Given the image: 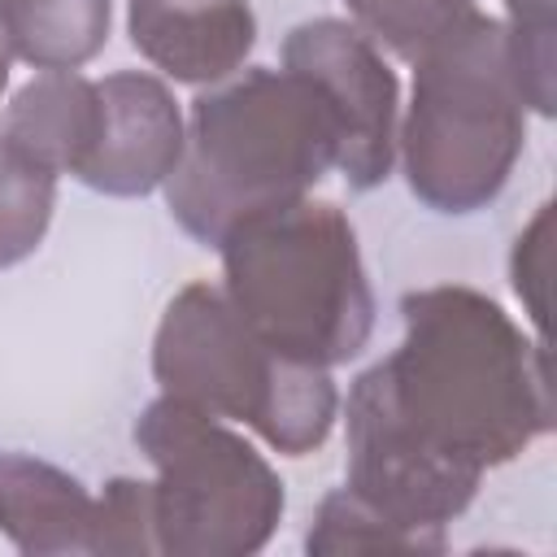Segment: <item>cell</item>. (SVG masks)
<instances>
[{
    "instance_id": "obj_1",
    "label": "cell",
    "mask_w": 557,
    "mask_h": 557,
    "mask_svg": "<svg viewBox=\"0 0 557 557\" xmlns=\"http://www.w3.org/2000/svg\"><path fill=\"white\" fill-rule=\"evenodd\" d=\"M400 344L352 383L435 457L487 474L553 431L544 339L483 292L435 283L400 296Z\"/></svg>"
},
{
    "instance_id": "obj_2",
    "label": "cell",
    "mask_w": 557,
    "mask_h": 557,
    "mask_svg": "<svg viewBox=\"0 0 557 557\" xmlns=\"http://www.w3.org/2000/svg\"><path fill=\"white\" fill-rule=\"evenodd\" d=\"M339 126L296 70L248 65L191 100L183 157L161 183L170 218L218 248L239 222L309 196L335 170Z\"/></svg>"
},
{
    "instance_id": "obj_3",
    "label": "cell",
    "mask_w": 557,
    "mask_h": 557,
    "mask_svg": "<svg viewBox=\"0 0 557 557\" xmlns=\"http://www.w3.org/2000/svg\"><path fill=\"white\" fill-rule=\"evenodd\" d=\"M231 309L283 357L339 366L374 331V292L357 231L339 205L292 200L265 209L218 244Z\"/></svg>"
},
{
    "instance_id": "obj_4",
    "label": "cell",
    "mask_w": 557,
    "mask_h": 557,
    "mask_svg": "<svg viewBox=\"0 0 557 557\" xmlns=\"http://www.w3.org/2000/svg\"><path fill=\"white\" fill-rule=\"evenodd\" d=\"M527 144L505 22L470 9L413 61L396 152L409 191L435 213H474L500 196Z\"/></svg>"
},
{
    "instance_id": "obj_5",
    "label": "cell",
    "mask_w": 557,
    "mask_h": 557,
    "mask_svg": "<svg viewBox=\"0 0 557 557\" xmlns=\"http://www.w3.org/2000/svg\"><path fill=\"white\" fill-rule=\"evenodd\" d=\"M152 374L165 396L252 426L283 457L322 448L339 413L331 374L274 352L213 283H187L165 305L152 335Z\"/></svg>"
},
{
    "instance_id": "obj_6",
    "label": "cell",
    "mask_w": 557,
    "mask_h": 557,
    "mask_svg": "<svg viewBox=\"0 0 557 557\" xmlns=\"http://www.w3.org/2000/svg\"><path fill=\"white\" fill-rule=\"evenodd\" d=\"M135 444L157 470V553L248 557L270 544L287 505L283 479L226 418L161 392L135 418Z\"/></svg>"
},
{
    "instance_id": "obj_7",
    "label": "cell",
    "mask_w": 557,
    "mask_h": 557,
    "mask_svg": "<svg viewBox=\"0 0 557 557\" xmlns=\"http://www.w3.org/2000/svg\"><path fill=\"white\" fill-rule=\"evenodd\" d=\"M283 70L305 74L331 104L339 126L335 170L352 191H370L392 174L400 131V83L370 44L344 17H309L283 39Z\"/></svg>"
},
{
    "instance_id": "obj_8",
    "label": "cell",
    "mask_w": 557,
    "mask_h": 557,
    "mask_svg": "<svg viewBox=\"0 0 557 557\" xmlns=\"http://www.w3.org/2000/svg\"><path fill=\"white\" fill-rule=\"evenodd\" d=\"M100 126L78 183L104 196H148L157 191L183 157V113L174 91L148 70H117L96 78Z\"/></svg>"
},
{
    "instance_id": "obj_9",
    "label": "cell",
    "mask_w": 557,
    "mask_h": 557,
    "mask_svg": "<svg viewBox=\"0 0 557 557\" xmlns=\"http://www.w3.org/2000/svg\"><path fill=\"white\" fill-rule=\"evenodd\" d=\"M126 30L144 61L174 83H222L257 44L248 0H126Z\"/></svg>"
},
{
    "instance_id": "obj_10",
    "label": "cell",
    "mask_w": 557,
    "mask_h": 557,
    "mask_svg": "<svg viewBox=\"0 0 557 557\" xmlns=\"http://www.w3.org/2000/svg\"><path fill=\"white\" fill-rule=\"evenodd\" d=\"M96 496L61 466L30 453H0V531L17 553H87Z\"/></svg>"
},
{
    "instance_id": "obj_11",
    "label": "cell",
    "mask_w": 557,
    "mask_h": 557,
    "mask_svg": "<svg viewBox=\"0 0 557 557\" xmlns=\"http://www.w3.org/2000/svg\"><path fill=\"white\" fill-rule=\"evenodd\" d=\"M100 87L78 70H39L4 109V139L30 152L52 174H78L96 144Z\"/></svg>"
},
{
    "instance_id": "obj_12",
    "label": "cell",
    "mask_w": 557,
    "mask_h": 557,
    "mask_svg": "<svg viewBox=\"0 0 557 557\" xmlns=\"http://www.w3.org/2000/svg\"><path fill=\"white\" fill-rule=\"evenodd\" d=\"M113 0H0V44L35 70H78L109 44Z\"/></svg>"
},
{
    "instance_id": "obj_13",
    "label": "cell",
    "mask_w": 557,
    "mask_h": 557,
    "mask_svg": "<svg viewBox=\"0 0 557 557\" xmlns=\"http://www.w3.org/2000/svg\"><path fill=\"white\" fill-rule=\"evenodd\" d=\"M305 548L318 557H339V553H444V535H422L409 527H396L383 518L370 500H361L348 483L326 492L309 531Z\"/></svg>"
},
{
    "instance_id": "obj_14",
    "label": "cell",
    "mask_w": 557,
    "mask_h": 557,
    "mask_svg": "<svg viewBox=\"0 0 557 557\" xmlns=\"http://www.w3.org/2000/svg\"><path fill=\"white\" fill-rule=\"evenodd\" d=\"M57 174L0 135V270L26 261L52 222Z\"/></svg>"
},
{
    "instance_id": "obj_15",
    "label": "cell",
    "mask_w": 557,
    "mask_h": 557,
    "mask_svg": "<svg viewBox=\"0 0 557 557\" xmlns=\"http://www.w3.org/2000/svg\"><path fill=\"white\" fill-rule=\"evenodd\" d=\"M352 26L370 39L392 48L405 61H418L440 35H448L474 4L470 0H344Z\"/></svg>"
},
{
    "instance_id": "obj_16",
    "label": "cell",
    "mask_w": 557,
    "mask_h": 557,
    "mask_svg": "<svg viewBox=\"0 0 557 557\" xmlns=\"http://www.w3.org/2000/svg\"><path fill=\"white\" fill-rule=\"evenodd\" d=\"M500 22L527 109L553 117V0H505Z\"/></svg>"
},
{
    "instance_id": "obj_17",
    "label": "cell",
    "mask_w": 557,
    "mask_h": 557,
    "mask_svg": "<svg viewBox=\"0 0 557 557\" xmlns=\"http://www.w3.org/2000/svg\"><path fill=\"white\" fill-rule=\"evenodd\" d=\"M87 553H122L148 557L157 553V518H152V483L144 479H109L96 496L91 548Z\"/></svg>"
},
{
    "instance_id": "obj_18",
    "label": "cell",
    "mask_w": 557,
    "mask_h": 557,
    "mask_svg": "<svg viewBox=\"0 0 557 557\" xmlns=\"http://www.w3.org/2000/svg\"><path fill=\"white\" fill-rule=\"evenodd\" d=\"M548 239H553V205H540L535 218L518 231L513 252H509L513 296L522 300L540 339H544V322H548Z\"/></svg>"
},
{
    "instance_id": "obj_19",
    "label": "cell",
    "mask_w": 557,
    "mask_h": 557,
    "mask_svg": "<svg viewBox=\"0 0 557 557\" xmlns=\"http://www.w3.org/2000/svg\"><path fill=\"white\" fill-rule=\"evenodd\" d=\"M4 83H9V52H4V44H0V91H4Z\"/></svg>"
}]
</instances>
